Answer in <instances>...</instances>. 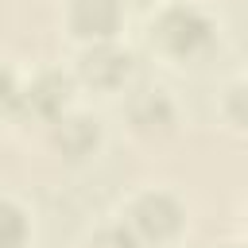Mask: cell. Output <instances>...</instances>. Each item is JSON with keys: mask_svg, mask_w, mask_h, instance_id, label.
Listing matches in <instances>:
<instances>
[{"mask_svg": "<svg viewBox=\"0 0 248 248\" xmlns=\"http://www.w3.org/2000/svg\"><path fill=\"white\" fill-rule=\"evenodd\" d=\"M93 248H140V236L132 232V225H112L97 236Z\"/></svg>", "mask_w": 248, "mask_h": 248, "instance_id": "9", "label": "cell"}, {"mask_svg": "<svg viewBox=\"0 0 248 248\" xmlns=\"http://www.w3.org/2000/svg\"><path fill=\"white\" fill-rule=\"evenodd\" d=\"M54 143H58L70 159H78V155L93 151V143H97V120H89V116L62 120V124L54 128Z\"/></svg>", "mask_w": 248, "mask_h": 248, "instance_id": "5", "label": "cell"}, {"mask_svg": "<svg viewBox=\"0 0 248 248\" xmlns=\"http://www.w3.org/2000/svg\"><path fill=\"white\" fill-rule=\"evenodd\" d=\"M19 105V89H16V78L0 66V112H12Z\"/></svg>", "mask_w": 248, "mask_h": 248, "instance_id": "10", "label": "cell"}, {"mask_svg": "<svg viewBox=\"0 0 248 248\" xmlns=\"http://www.w3.org/2000/svg\"><path fill=\"white\" fill-rule=\"evenodd\" d=\"M132 232L147 236V240H167L178 225H182V209L170 194H143L132 205Z\"/></svg>", "mask_w": 248, "mask_h": 248, "instance_id": "2", "label": "cell"}, {"mask_svg": "<svg viewBox=\"0 0 248 248\" xmlns=\"http://www.w3.org/2000/svg\"><path fill=\"white\" fill-rule=\"evenodd\" d=\"M19 101H27L39 116H54V112L66 105V78H58V74H43L27 93H19Z\"/></svg>", "mask_w": 248, "mask_h": 248, "instance_id": "6", "label": "cell"}, {"mask_svg": "<svg viewBox=\"0 0 248 248\" xmlns=\"http://www.w3.org/2000/svg\"><path fill=\"white\" fill-rule=\"evenodd\" d=\"M132 120H136L143 132L167 128V124H170V105H167V97H163V93H143V97L132 105Z\"/></svg>", "mask_w": 248, "mask_h": 248, "instance_id": "7", "label": "cell"}, {"mask_svg": "<svg viewBox=\"0 0 248 248\" xmlns=\"http://www.w3.org/2000/svg\"><path fill=\"white\" fill-rule=\"evenodd\" d=\"M27 240V217L19 205L0 198V248H19Z\"/></svg>", "mask_w": 248, "mask_h": 248, "instance_id": "8", "label": "cell"}, {"mask_svg": "<svg viewBox=\"0 0 248 248\" xmlns=\"http://www.w3.org/2000/svg\"><path fill=\"white\" fill-rule=\"evenodd\" d=\"M132 70V58L128 50L112 46V43H97L93 50L81 54V78L93 81V85H120Z\"/></svg>", "mask_w": 248, "mask_h": 248, "instance_id": "3", "label": "cell"}, {"mask_svg": "<svg viewBox=\"0 0 248 248\" xmlns=\"http://www.w3.org/2000/svg\"><path fill=\"white\" fill-rule=\"evenodd\" d=\"M70 19H74V31L78 35L105 39L120 23V4L116 0H74V16Z\"/></svg>", "mask_w": 248, "mask_h": 248, "instance_id": "4", "label": "cell"}, {"mask_svg": "<svg viewBox=\"0 0 248 248\" xmlns=\"http://www.w3.org/2000/svg\"><path fill=\"white\" fill-rule=\"evenodd\" d=\"M155 35H159V43H163L170 54H198V50L209 43L213 27H209V19H205L198 8H170V12L159 19Z\"/></svg>", "mask_w": 248, "mask_h": 248, "instance_id": "1", "label": "cell"}]
</instances>
